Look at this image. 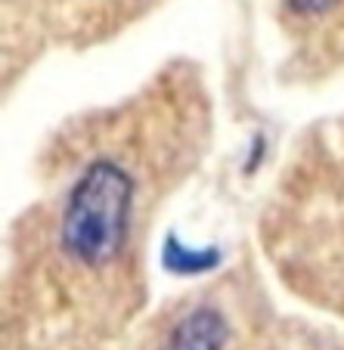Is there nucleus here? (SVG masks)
I'll return each mask as SVG.
<instances>
[{
    "label": "nucleus",
    "instance_id": "nucleus-1",
    "mask_svg": "<svg viewBox=\"0 0 344 350\" xmlns=\"http://www.w3.org/2000/svg\"><path fill=\"white\" fill-rule=\"evenodd\" d=\"M137 180L121 161L93 159L72 180L56 224L62 258L81 273H106L133 236Z\"/></svg>",
    "mask_w": 344,
    "mask_h": 350
},
{
    "label": "nucleus",
    "instance_id": "nucleus-2",
    "mask_svg": "<svg viewBox=\"0 0 344 350\" xmlns=\"http://www.w3.org/2000/svg\"><path fill=\"white\" fill-rule=\"evenodd\" d=\"M226 341V323L214 310H196L174 325L161 350H220Z\"/></svg>",
    "mask_w": 344,
    "mask_h": 350
},
{
    "label": "nucleus",
    "instance_id": "nucleus-3",
    "mask_svg": "<svg viewBox=\"0 0 344 350\" xmlns=\"http://www.w3.org/2000/svg\"><path fill=\"white\" fill-rule=\"evenodd\" d=\"M282 7L298 28H341L344 0H282Z\"/></svg>",
    "mask_w": 344,
    "mask_h": 350
},
{
    "label": "nucleus",
    "instance_id": "nucleus-4",
    "mask_svg": "<svg viewBox=\"0 0 344 350\" xmlns=\"http://www.w3.org/2000/svg\"><path fill=\"white\" fill-rule=\"evenodd\" d=\"M118 3H124V0H118Z\"/></svg>",
    "mask_w": 344,
    "mask_h": 350
}]
</instances>
